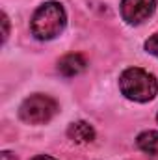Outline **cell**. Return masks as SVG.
<instances>
[{"label": "cell", "instance_id": "3", "mask_svg": "<svg viewBox=\"0 0 158 160\" xmlns=\"http://www.w3.org/2000/svg\"><path fill=\"white\" fill-rule=\"evenodd\" d=\"M60 112V104L47 93H32L19 106V118L26 125H47Z\"/></svg>", "mask_w": 158, "mask_h": 160}, {"label": "cell", "instance_id": "11", "mask_svg": "<svg viewBox=\"0 0 158 160\" xmlns=\"http://www.w3.org/2000/svg\"><path fill=\"white\" fill-rule=\"evenodd\" d=\"M32 160H56L54 157H50V155H36Z\"/></svg>", "mask_w": 158, "mask_h": 160}, {"label": "cell", "instance_id": "12", "mask_svg": "<svg viewBox=\"0 0 158 160\" xmlns=\"http://www.w3.org/2000/svg\"><path fill=\"white\" fill-rule=\"evenodd\" d=\"M156 121H158V114H156Z\"/></svg>", "mask_w": 158, "mask_h": 160}, {"label": "cell", "instance_id": "9", "mask_svg": "<svg viewBox=\"0 0 158 160\" xmlns=\"http://www.w3.org/2000/svg\"><path fill=\"white\" fill-rule=\"evenodd\" d=\"M9 38V17L6 11H2V43H6Z\"/></svg>", "mask_w": 158, "mask_h": 160}, {"label": "cell", "instance_id": "4", "mask_svg": "<svg viewBox=\"0 0 158 160\" xmlns=\"http://www.w3.org/2000/svg\"><path fill=\"white\" fill-rule=\"evenodd\" d=\"M158 0H121L119 13L128 26H140L156 11Z\"/></svg>", "mask_w": 158, "mask_h": 160}, {"label": "cell", "instance_id": "7", "mask_svg": "<svg viewBox=\"0 0 158 160\" xmlns=\"http://www.w3.org/2000/svg\"><path fill=\"white\" fill-rule=\"evenodd\" d=\"M136 145L141 153L158 158V130H143L136 138Z\"/></svg>", "mask_w": 158, "mask_h": 160}, {"label": "cell", "instance_id": "2", "mask_svg": "<svg viewBox=\"0 0 158 160\" xmlns=\"http://www.w3.org/2000/svg\"><path fill=\"white\" fill-rule=\"evenodd\" d=\"M119 91L132 102H149L158 95V78L141 67H128L119 75Z\"/></svg>", "mask_w": 158, "mask_h": 160}, {"label": "cell", "instance_id": "10", "mask_svg": "<svg viewBox=\"0 0 158 160\" xmlns=\"http://www.w3.org/2000/svg\"><path fill=\"white\" fill-rule=\"evenodd\" d=\"M2 160H19L15 157V153H11V151H2Z\"/></svg>", "mask_w": 158, "mask_h": 160}, {"label": "cell", "instance_id": "5", "mask_svg": "<svg viewBox=\"0 0 158 160\" xmlns=\"http://www.w3.org/2000/svg\"><path fill=\"white\" fill-rule=\"evenodd\" d=\"M58 73L65 78H73V77H78L82 75L86 69H87V60L84 54L80 52H69L65 56H62L58 60V65H56Z\"/></svg>", "mask_w": 158, "mask_h": 160}, {"label": "cell", "instance_id": "8", "mask_svg": "<svg viewBox=\"0 0 158 160\" xmlns=\"http://www.w3.org/2000/svg\"><path fill=\"white\" fill-rule=\"evenodd\" d=\"M143 48H145V52H149L151 56L158 58V32H155L149 39H145V43H143Z\"/></svg>", "mask_w": 158, "mask_h": 160}, {"label": "cell", "instance_id": "1", "mask_svg": "<svg viewBox=\"0 0 158 160\" xmlns=\"http://www.w3.org/2000/svg\"><path fill=\"white\" fill-rule=\"evenodd\" d=\"M65 26H67V11L56 0L43 2L30 19L32 36L39 41L56 39L58 36L63 34Z\"/></svg>", "mask_w": 158, "mask_h": 160}, {"label": "cell", "instance_id": "6", "mask_svg": "<svg viewBox=\"0 0 158 160\" xmlns=\"http://www.w3.org/2000/svg\"><path fill=\"white\" fill-rule=\"evenodd\" d=\"M95 128L93 125H89L87 121H73L69 127H67V138L73 142V143H91L95 140Z\"/></svg>", "mask_w": 158, "mask_h": 160}]
</instances>
